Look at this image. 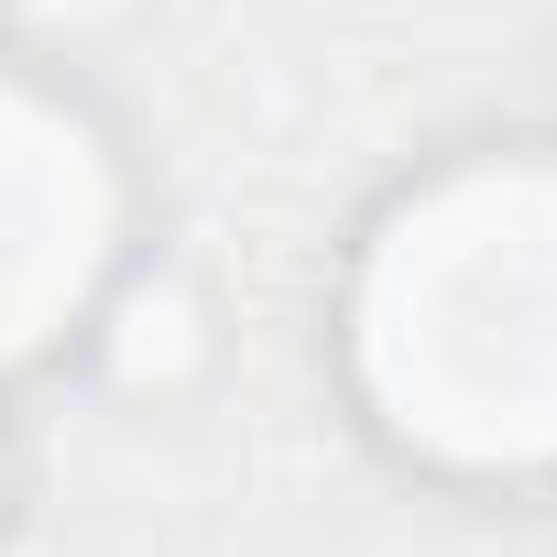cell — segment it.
Here are the masks:
<instances>
[{
	"label": "cell",
	"instance_id": "1",
	"mask_svg": "<svg viewBox=\"0 0 557 557\" xmlns=\"http://www.w3.org/2000/svg\"><path fill=\"white\" fill-rule=\"evenodd\" d=\"M339 339L405 459L448 481L557 470V143H481L394 186Z\"/></svg>",
	"mask_w": 557,
	"mask_h": 557
},
{
	"label": "cell",
	"instance_id": "2",
	"mask_svg": "<svg viewBox=\"0 0 557 557\" xmlns=\"http://www.w3.org/2000/svg\"><path fill=\"white\" fill-rule=\"evenodd\" d=\"M132 262V175L88 99L0 55V383L88 339Z\"/></svg>",
	"mask_w": 557,
	"mask_h": 557
},
{
	"label": "cell",
	"instance_id": "3",
	"mask_svg": "<svg viewBox=\"0 0 557 557\" xmlns=\"http://www.w3.org/2000/svg\"><path fill=\"white\" fill-rule=\"evenodd\" d=\"M12 503H23V448H12V426H0V524H12Z\"/></svg>",
	"mask_w": 557,
	"mask_h": 557
}]
</instances>
